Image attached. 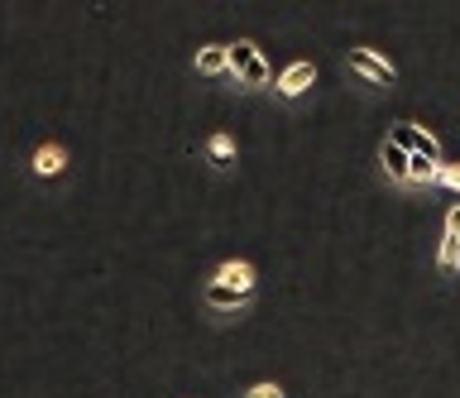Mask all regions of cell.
<instances>
[{"label":"cell","mask_w":460,"mask_h":398,"mask_svg":"<svg viewBox=\"0 0 460 398\" xmlns=\"http://www.w3.org/2000/svg\"><path fill=\"white\" fill-rule=\"evenodd\" d=\"M226 58H230V77H235L240 87H264L269 82V63H264V53H259L250 39L226 44Z\"/></svg>","instance_id":"cell-1"},{"label":"cell","mask_w":460,"mask_h":398,"mask_svg":"<svg viewBox=\"0 0 460 398\" xmlns=\"http://www.w3.org/2000/svg\"><path fill=\"white\" fill-rule=\"evenodd\" d=\"M388 145H398L402 154H412V159H441L437 139H431L422 125H412V120H398L394 130H388Z\"/></svg>","instance_id":"cell-2"},{"label":"cell","mask_w":460,"mask_h":398,"mask_svg":"<svg viewBox=\"0 0 460 398\" xmlns=\"http://www.w3.org/2000/svg\"><path fill=\"white\" fill-rule=\"evenodd\" d=\"M350 67H355V73H365L369 82H379V87H388V82L398 77V73H394V63L379 58L374 49H350Z\"/></svg>","instance_id":"cell-3"},{"label":"cell","mask_w":460,"mask_h":398,"mask_svg":"<svg viewBox=\"0 0 460 398\" xmlns=\"http://www.w3.org/2000/svg\"><path fill=\"white\" fill-rule=\"evenodd\" d=\"M211 279H216V283H226V288H235L240 297H250V293H254V264H250V260H226Z\"/></svg>","instance_id":"cell-4"},{"label":"cell","mask_w":460,"mask_h":398,"mask_svg":"<svg viewBox=\"0 0 460 398\" xmlns=\"http://www.w3.org/2000/svg\"><path fill=\"white\" fill-rule=\"evenodd\" d=\"M316 82V67L307 63V58H297V63H288L283 73H279V96H288V102H293V96H302Z\"/></svg>","instance_id":"cell-5"},{"label":"cell","mask_w":460,"mask_h":398,"mask_svg":"<svg viewBox=\"0 0 460 398\" xmlns=\"http://www.w3.org/2000/svg\"><path fill=\"white\" fill-rule=\"evenodd\" d=\"M29 168H34V178H58L67 168V149L63 145H39L34 159H29Z\"/></svg>","instance_id":"cell-6"},{"label":"cell","mask_w":460,"mask_h":398,"mask_svg":"<svg viewBox=\"0 0 460 398\" xmlns=\"http://www.w3.org/2000/svg\"><path fill=\"white\" fill-rule=\"evenodd\" d=\"M201 297H207V307H216V312H235V307H244V297H240L235 288H226V283H216V279H207Z\"/></svg>","instance_id":"cell-7"},{"label":"cell","mask_w":460,"mask_h":398,"mask_svg":"<svg viewBox=\"0 0 460 398\" xmlns=\"http://www.w3.org/2000/svg\"><path fill=\"white\" fill-rule=\"evenodd\" d=\"M197 73L201 77H221V73H230V58H226V44H207L197 53Z\"/></svg>","instance_id":"cell-8"},{"label":"cell","mask_w":460,"mask_h":398,"mask_svg":"<svg viewBox=\"0 0 460 398\" xmlns=\"http://www.w3.org/2000/svg\"><path fill=\"white\" fill-rule=\"evenodd\" d=\"M379 159H384V168H388V178H394V182H408V164H412V154H402L398 145H388V139H384Z\"/></svg>","instance_id":"cell-9"},{"label":"cell","mask_w":460,"mask_h":398,"mask_svg":"<svg viewBox=\"0 0 460 398\" xmlns=\"http://www.w3.org/2000/svg\"><path fill=\"white\" fill-rule=\"evenodd\" d=\"M207 154H211V164H216V168H230V164H235V139H230L226 130H221V135H211V139H207Z\"/></svg>","instance_id":"cell-10"},{"label":"cell","mask_w":460,"mask_h":398,"mask_svg":"<svg viewBox=\"0 0 460 398\" xmlns=\"http://www.w3.org/2000/svg\"><path fill=\"white\" fill-rule=\"evenodd\" d=\"M437 269H441V274H460V240H456V235H441Z\"/></svg>","instance_id":"cell-11"},{"label":"cell","mask_w":460,"mask_h":398,"mask_svg":"<svg viewBox=\"0 0 460 398\" xmlns=\"http://www.w3.org/2000/svg\"><path fill=\"white\" fill-rule=\"evenodd\" d=\"M441 178V159H412L408 164V182H437Z\"/></svg>","instance_id":"cell-12"},{"label":"cell","mask_w":460,"mask_h":398,"mask_svg":"<svg viewBox=\"0 0 460 398\" xmlns=\"http://www.w3.org/2000/svg\"><path fill=\"white\" fill-rule=\"evenodd\" d=\"M244 398H283V389L273 379H259V384H250V389H244Z\"/></svg>","instance_id":"cell-13"},{"label":"cell","mask_w":460,"mask_h":398,"mask_svg":"<svg viewBox=\"0 0 460 398\" xmlns=\"http://www.w3.org/2000/svg\"><path fill=\"white\" fill-rule=\"evenodd\" d=\"M437 182H446L451 192H460V164H441V178Z\"/></svg>","instance_id":"cell-14"},{"label":"cell","mask_w":460,"mask_h":398,"mask_svg":"<svg viewBox=\"0 0 460 398\" xmlns=\"http://www.w3.org/2000/svg\"><path fill=\"white\" fill-rule=\"evenodd\" d=\"M446 235H456V240H460V202L446 211Z\"/></svg>","instance_id":"cell-15"}]
</instances>
